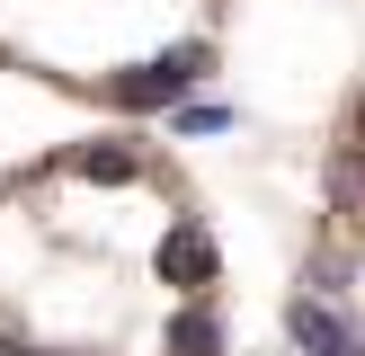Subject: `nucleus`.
Returning a JSON list of instances; mask_svg holds the SVG:
<instances>
[{"instance_id": "nucleus-1", "label": "nucleus", "mask_w": 365, "mask_h": 356, "mask_svg": "<svg viewBox=\"0 0 365 356\" xmlns=\"http://www.w3.org/2000/svg\"><path fill=\"white\" fill-rule=\"evenodd\" d=\"M285 330H294L303 356H365V330L339 312V303H321V294H294V303H285Z\"/></svg>"}, {"instance_id": "nucleus-2", "label": "nucleus", "mask_w": 365, "mask_h": 356, "mask_svg": "<svg viewBox=\"0 0 365 356\" xmlns=\"http://www.w3.org/2000/svg\"><path fill=\"white\" fill-rule=\"evenodd\" d=\"M196 71H205V45H178V53H160V63L125 71V80H116V98H125V107H170L178 89L196 80Z\"/></svg>"}, {"instance_id": "nucleus-3", "label": "nucleus", "mask_w": 365, "mask_h": 356, "mask_svg": "<svg viewBox=\"0 0 365 356\" xmlns=\"http://www.w3.org/2000/svg\"><path fill=\"white\" fill-rule=\"evenodd\" d=\"M160 276L187 285V294H205V285H214V241H205L196 223H178L170 241H160Z\"/></svg>"}, {"instance_id": "nucleus-4", "label": "nucleus", "mask_w": 365, "mask_h": 356, "mask_svg": "<svg viewBox=\"0 0 365 356\" xmlns=\"http://www.w3.org/2000/svg\"><path fill=\"white\" fill-rule=\"evenodd\" d=\"M321 196H330V214L348 231H365V152H330V169H321Z\"/></svg>"}, {"instance_id": "nucleus-5", "label": "nucleus", "mask_w": 365, "mask_h": 356, "mask_svg": "<svg viewBox=\"0 0 365 356\" xmlns=\"http://www.w3.org/2000/svg\"><path fill=\"white\" fill-rule=\"evenodd\" d=\"M214 347H223V320H214L205 303H187V312L170 320V356H214Z\"/></svg>"}, {"instance_id": "nucleus-6", "label": "nucleus", "mask_w": 365, "mask_h": 356, "mask_svg": "<svg viewBox=\"0 0 365 356\" xmlns=\"http://www.w3.org/2000/svg\"><path fill=\"white\" fill-rule=\"evenodd\" d=\"M134 169H143V160L125 152V142H89V152H81V178H98V187H125Z\"/></svg>"}, {"instance_id": "nucleus-7", "label": "nucleus", "mask_w": 365, "mask_h": 356, "mask_svg": "<svg viewBox=\"0 0 365 356\" xmlns=\"http://www.w3.org/2000/svg\"><path fill=\"white\" fill-rule=\"evenodd\" d=\"M348 152H365V98H356V134H348Z\"/></svg>"}]
</instances>
